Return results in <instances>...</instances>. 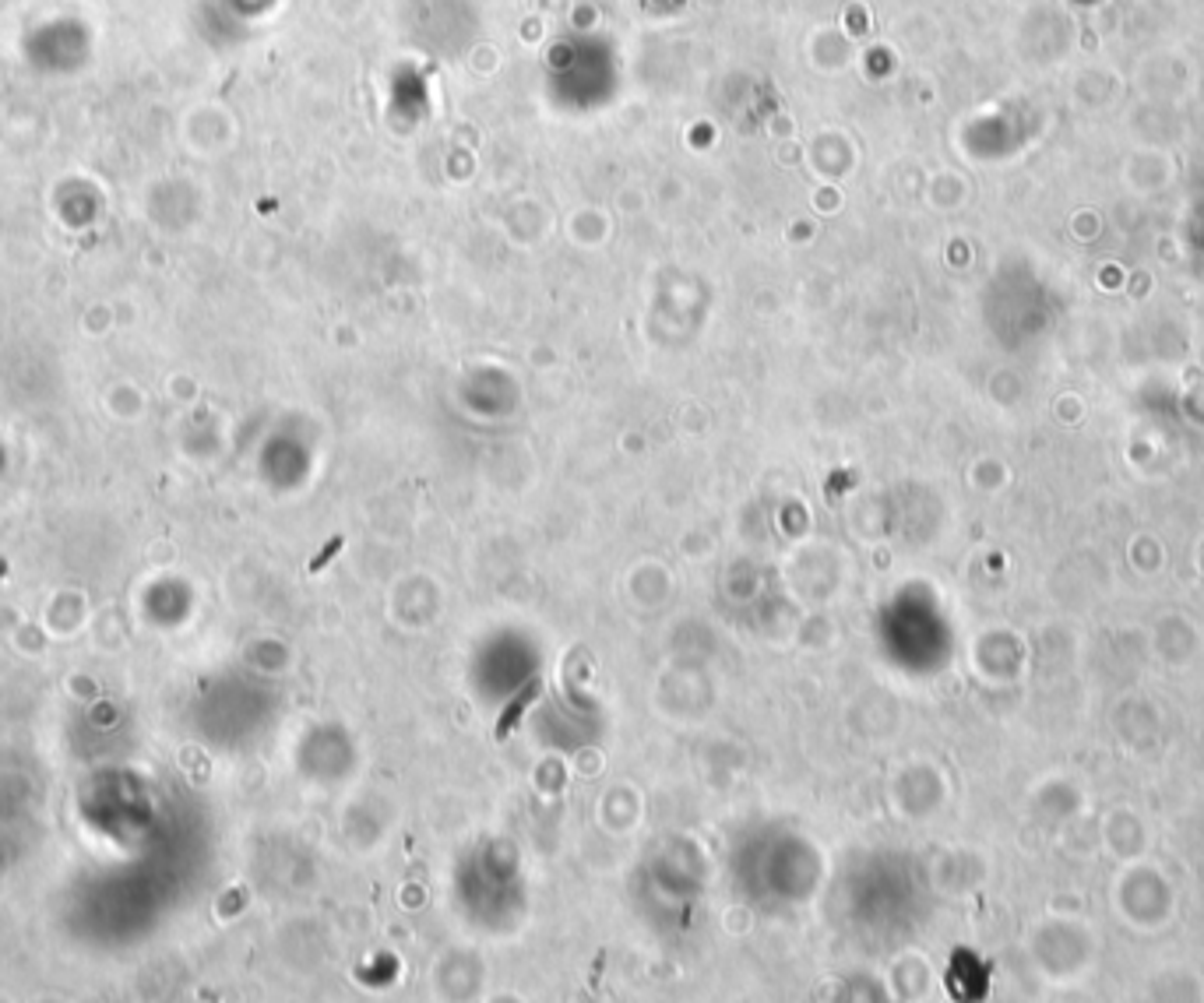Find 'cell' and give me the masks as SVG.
<instances>
[{
  "mask_svg": "<svg viewBox=\"0 0 1204 1003\" xmlns=\"http://www.w3.org/2000/svg\"><path fill=\"white\" fill-rule=\"evenodd\" d=\"M338 549H342V539H331L328 546H324L321 553H317V556H313V560H310V570H321L324 563H328V556H335Z\"/></svg>",
  "mask_w": 1204,
  "mask_h": 1003,
  "instance_id": "obj_1",
  "label": "cell"
}]
</instances>
